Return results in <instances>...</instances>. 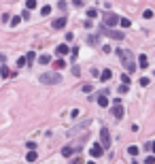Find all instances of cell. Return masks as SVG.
<instances>
[{"label": "cell", "mask_w": 155, "mask_h": 164, "mask_svg": "<svg viewBox=\"0 0 155 164\" xmlns=\"http://www.w3.org/2000/svg\"><path fill=\"white\" fill-rule=\"evenodd\" d=\"M115 53H117V58L121 60V64L125 66V70H127V72H134V70H136V58H134V53H132V51L117 49Z\"/></svg>", "instance_id": "1"}, {"label": "cell", "mask_w": 155, "mask_h": 164, "mask_svg": "<svg viewBox=\"0 0 155 164\" xmlns=\"http://www.w3.org/2000/svg\"><path fill=\"white\" fill-rule=\"evenodd\" d=\"M41 83H45V85H58V83H62V75H60V72H45V75H41Z\"/></svg>", "instance_id": "2"}, {"label": "cell", "mask_w": 155, "mask_h": 164, "mask_svg": "<svg viewBox=\"0 0 155 164\" xmlns=\"http://www.w3.org/2000/svg\"><path fill=\"white\" fill-rule=\"evenodd\" d=\"M100 34L108 36V39H115V41H123V39H125V34H123L121 30H113V28H106V26L100 28Z\"/></svg>", "instance_id": "3"}, {"label": "cell", "mask_w": 155, "mask_h": 164, "mask_svg": "<svg viewBox=\"0 0 155 164\" xmlns=\"http://www.w3.org/2000/svg\"><path fill=\"white\" fill-rule=\"evenodd\" d=\"M102 21H104V26H106V28H113V26H117V24H119V17H117L115 13H102Z\"/></svg>", "instance_id": "4"}, {"label": "cell", "mask_w": 155, "mask_h": 164, "mask_svg": "<svg viewBox=\"0 0 155 164\" xmlns=\"http://www.w3.org/2000/svg\"><path fill=\"white\" fill-rule=\"evenodd\" d=\"M111 113H113V117L115 120H123V107H121V102H119V98H115L113 100V109H111Z\"/></svg>", "instance_id": "5"}, {"label": "cell", "mask_w": 155, "mask_h": 164, "mask_svg": "<svg viewBox=\"0 0 155 164\" xmlns=\"http://www.w3.org/2000/svg\"><path fill=\"white\" fill-rule=\"evenodd\" d=\"M100 145H102V149H108V147H111V132H108V128H102V130H100Z\"/></svg>", "instance_id": "6"}, {"label": "cell", "mask_w": 155, "mask_h": 164, "mask_svg": "<svg viewBox=\"0 0 155 164\" xmlns=\"http://www.w3.org/2000/svg\"><path fill=\"white\" fill-rule=\"evenodd\" d=\"M66 24H68V19H66V17H55V19L51 21V28H53V30H62Z\"/></svg>", "instance_id": "7"}, {"label": "cell", "mask_w": 155, "mask_h": 164, "mask_svg": "<svg viewBox=\"0 0 155 164\" xmlns=\"http://www.w3.org/2000/svg\"><path fill=\"white\" fill-rule=\"evenodd\" d=\"M102 145H100V143H96V145H92V149H89V153H92V158H100V156H102Z\"/></svg>", "instance_id": "8"}, {"label": "cell", "mask_w": 155, "mask_h": 164, "mask_svg": "<svg viewBox=\"0 0 155 164\" xmlns=\"http://www.w3.org/2000/svg\"><path fill=\"white\" fill-rule=\"evenodd\" d=\"M138 66H140V68H147V66H149V58L144 56V53H140V56H138Z\"/></svg>", "instance_id": "9"}, {"label": "cell", "mask_w": 155, "mask_h": 164, "mask_svg": "<svg viewBox=\"0 0 155 164\" xmlns=\"http://www.w3.org/2000/svg\"><path fill=\"white\" fill-rule=\"evenodd\" d=\"M55 53L62 58V56H66L68 53V45H58V49H55Z\"/></svg>", "instance_id": "10"}, {"label": "cell", "mask_w": 155, "mask_h": 164, "mask_svg": "<svg viewBox=\"0 0 155 164\" xmlns=\"http://www.w3.org/2000/svg\"><path fill=\"white\" fill-rule=\"evenodd\" d=\"M113 77V72H111V68H104L102 72H100V79H102V81H108V79H111Z\"/></svg>", "instance_id": "11"}, {"label": "cell", "mask_w": 155, "mask_h": 164, "mask_svg": "<svg viewBox=\"0 0 155 164\" xmlns=\"http://www.w3.org/2000/svg\"><path fill=\"white\" fill-rule=\"evenodd\" d=\"M98 105H100V107H108V98H106V92L98 96Z\"/></svg>", "instance_id": "12"}, {"label": "cell", "mask_w": 155, "mask_h": 164, "mask_svg": "<svg viewBox=\"0 0 155 164\" xmlns=\"http://www.w3.org/2000/svg\"><path fill=\"white\" fill-rule=\"evenodd\" d=\"M0 77H2V79H9V77H11V70H9L4 64L0 66Z\"/></svg>", "instance_id": "13"}, {"label": "cell", "mask_w": 155, "mask_h": 164, "mask_svg": "<svg viewBox=\"0 0 155 164\" xmlns=\"http://www.w3.org/2000/svg\"><path fill=\"white\" fill-rule=\"evenodd\" d=\"M75 151H77L75 147H64V149H62V156H64V158H70Z\"/></svg>", "instance_id": "14"}, {"label": "cell", "mask_w": 155, "mask_h": 164, "mask_svg": "<svg viewBox=\"0 0 155 164\" xmlns=\"http://www.w3.org/2000/svg\"><path fill=\"white\" fill-rule=\"evenodd\" d=\"M64 66H66V60H62V58H60V60H55V62H53V68H55V70H62Z\"/></svg>", "instance_id": "15"}, {"label": "cell", "mask_w": 155, "mask_h": 164, "mask_svg": "<svg viewBox=\"0 0 155 164\" xmlns=\"http://www.w3.org/2000/svg\"><path fill=\"white\" fill-rule=\"evenodd\" d=\"M49 62H51V56H49V53H43V56L38 58V64H49Z\"/></svg>", "instance_id": "16"}, {"label": "cell", "mask_w": 155, "mask_h": 164, "mask_svg": "<svg viewBox=\"0 0 155 164\" xmlns=\"http://www.w3.org/2000/svg\"><path fill=\"white\" fill-rule=\"evenodd\" d=\"M36 158H38L36 149H34V151H28V156H26V160H28V162H36Z\"/></svg>", "instance_id": "17"}, {"label": "cell", "mask_w": 155, "mask_h": 164, "mask_svg": "<svg viewBox=\"0 0 155 164\" xmlns=\"http://www.w3.org/2000/svg\"><path fill=\"white\" fill-rule=\"evenodd\" d=\"M144 149H147V151H151L153 156H155V141H149L147 145H144Z\"/></svg>", "instance_id": "18"}, {"label": "cell", "mask_w": 155, "mask_h": 164, "mask_svg": "<svg viewBox=\"0 0 155 164\" xmlns=\"http://www.w3.org/2000/svg\"><path fill=\"white\" fill-rule=\"evenodd\" d=\"M119 26L121 28H130V19L127 17H119Z\"/></svg>", "instance_id": "19"}, {"label": "cell", "mask_w": 155, "mask_h": 164, "mask_svg": "<svg viewBox=\"0 0 155 164\" xmlns=\"http://www.w3.org/2000/svg\"><path fill=\"white\" fill-rule=\"evenodd\" d=\"M85 41H87L89 45H98V36H96V34H89L87 39H85Z\"/></svg>", "instance_id": "20"}, {"label": "cell", "mask_w": 155, "mask_h": 164, "mask_svg": "<svg viewBox=\"0 0 155 164\" xmlns=\"http://www.w3.org/2000/svg\"><path fill=\"white\" fill-rule=\"evenodd\" d=\"M127 153H130V156H138V147H136V145H130V147H127Z\"/></svg>", "instance_id": "21"}, {"label": "cell", "mask_w": 155, "mask_h": 164, "mask_svg": "<svg viewBox=\"0 0 155 164\" xmlns=\"http://www.w3.org/2000/svg\"><path fill=\"white\" fill-rule=\"evenodd\" d=\"M26 9H28V11L30 9H36V0H26Z\"/></svg>", "instance_id": "22"}, {"label": "cell", "mask_w": 155, "mask_h": 164, "mask_svg": "<svg viewBox=\"0 0 155 164\" xmlns=\"http://www.w3.org/2000/svg\"><path fill=\"white\" fill-rule=\"evenodd\" d=\"M96 15H98V11H96V9H89V11H87V19H94Z\"/></svg>", "instance_id": "23"}, {"label": "cell", "mask_w": 155, "mask_h": 164, "mask_svg": "<svg viewBox=\"0 0 155 164\" xmlns=\"http://www.w3.org/2000/svg\"><path fill=\"white\" fill-rule=\"evenodd\" d=\"M19 21H21V17H19V15L11 17V26H19Z\"/></svg>", "instance_id": "24"}, {"label": "cell", "mask_w": 155, "mask_h": 164, "mask_svg": "<svg viewBox=\"0 0 155 164\" xmlns=\"http://www.w3.org/2000/svg\"><path fill=\"white\" fill-rule=\"evenodd\" d=\"M149 83H151V79H149V77H140V85H142V87H147Z\"/></svg>", "instance_id": "25"}, {"label": "cell", "mask_w": 155, "mask_h": 164, "mask_svg": "<svg viewBox=\"0 0 155 164\" xmlns=\"http://www.w3.org/2000/svg\"><path fill=\"white\" fill-rule=\"evenodd\" d=\"M26 64H28V60H26V58H19V60H17V68H21V66H26Z\"/></svg>", "instance_id": "26"}, {"label": "cell", "mask_w": 155, "mask_h": 164, "mask_svg": "<svg viewBox=\"0 0 155 164\" xmlns=\"http://www.w3.org/2000/svg\"><path fill=\"white\" fill-rule=\"evenodd\" d=\"M130 75H121V83H125V85H130Z\"/></svg>", "instance_id": "27"}, {"label": "cell", "mask_w": 155, "mask_h": 164, "mask_svg": "<svg viewBox=\"0 0 155 164\" xmlns=\"http://www.w3.org/2000/svg\"><path fill=\"white\" fill-rule=\"evenodd\" d=\"M92 90H94V85H92V83H85V85H83V92H85V94H89Z\"/></svg>", "instance_id": "28"}, {"label": "cell", "mask_w": 155, "mask_h": 164, "mask_svg": "<svg viewBox=\"0 0 155 164\" xmlns=\"http://www.w3.org/2000/svg\"><path fill=\"white\" fill-rule=\"evenodd\" d=\"M79 113H81L79 109H72V111H70V117H72V120H77V117H79Z\"/></svg>", "instance_id": "29"}, {"label": "cell", "mask_w": 155, "mask_h": 164, "mask_svg": "<svg viewBox=\"0 0 155 164\" xmlns=\"http://www.w3.org/2000/svg\"><path fill=\"white\" fill-rule=\"evenodd\" d=\"M142 17H144V19H151V17H153V11H149V9H147V11L142 13Z\"/></svg>", "instance_id": "30"}, {"label": "cell", "mask_w": 155, "mask_h": 164, "mask_svg": "<svg viewBox=\"0 0 155 164\" xmlns=\"http://www.w3.org/2000/svg\"><path fill=\"white\" fill-rule=\"evenodd\" d=\"M72 75H75V77H79V75H81V68H79L77 64H75V66H72Z\"/></svg>", "instance_id": "31"}, {"label": "cell", "mask_w": 155, "mask_h": 164, "mask_svg": "<svg viewBox=\"0 0 155 164\" xmlns=\"http://www.w3.org/2000/svg\"><path fill=\"white\" fill-rule=\"evenodd\" d=\"M26 60H28V62H34V60H36V56H34V51H30L28 56H26Z\"/></svg>", "instance_id": "32"}, {"label": "cell", "mask_w": 155, "mask_h": 164, "mask_svg": "<svg viewBox=\"0 0 155 164\" xmlns=\"http://www.w3.org/2000/svg\"><path fill=\"white\" fill-rule=\"evenodd\" d=\"M41 13H43V15H49V13H51V6H43Z\"/></svg>", "instance_id": "33"}, {"label": "cell", "mask_w": 155, "mask_h": 164, "mask_svg": "<svg viewBox=\"0 0 155 164\" xmlns=\"http://www.w3.org/2000/svg\"><path fill=\"white\" fill-rule=\"evenodd\" d=\"M125 92H127V85L121 83V85H119V94H125Z\"/></svg>", "instance_id": "34"}, {"label": "cell", "mask_w": 155, "mask_h": 164, "mask_svg": "<svg viewBox=\"0 0 155 164\" xmlns=\"http://www.w3.org/2000/svg\"><path fill=\"white\" fill-rule=\"evenodd\" d=\"M144 164H155V156H149L147 160H144Z\"/></svg>", "instance_id": "35"}, {"label": "cell", "mask_w": 155, "mask_h": 164, "mask_svg": "<svg viewBox=\"0 0 155 164\" xmlns=\"http://www.w3.org/2000/svg\"><path fill=\"white\" fill-rule=\"evenodd\" d=\"M70 164H83V158H75V160H70Z\"/></svg>", "instance_id": "36"}, {"label": "cell", "mask_w": 155, "mask_h": 164, "mask_svg": "<svg viewBox=\"0 0 155 164\" xmlns=\"http://www.w3.org/2000/svg\"><path fill=\"white\" fill-rule=\"evenodd\" d=\"M83 26H85V28H94V24H92V19H85V24H83Z\"/></svg>", "instance_id": "37"}, {"label": "cell", "mask_w": 155, "mask_h": 164, "mask_svg": "<svg viewBox=\"0 0 155 164\" xmlns=\"http://www.w3.org/2000/svg\"><path fill=\"white\" fill-rule=\"evenodd\" d=\"M87 164H96V162H87Z\"/></svg>", "instance_id": "38"}, {"label": "cell", "mask_w": 155, "mask_h": 164, "mask_svg": "<svg viewBox=\"0 0 155 164\" xmlns=\"http://www.w3.org/2000/svg\"><path fill=\"white\" fill-rule=\"evenodd\" d=\"M153 77H155V70H153Z\"/></svg>", "instance_id": "39"}]
</instances>
